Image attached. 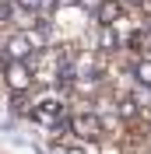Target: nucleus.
<instances>
[{
	"label": "nucleus",
	"instance_id": "2",
	"mask_svg": "<svg viewBox=\"0 0 151 154\" xmlns=\"http://www.w3.org/2000/svg\"><path fill=\"white\" fill-rule=\"evenodd\" d=\"M130 77H133L141 88H151V56L133 53V60H130Z\"/></svg>",
	"mask_w": 151,
	"mask_h": 154
},
{
	"label": "nucleus",
	"instance_id": "5",
	"mask_svg": "<svg viewBox=\"0 0 151 154\" xmlns=\"http://www.w3.org/2000/svg\"><path fill=\"white\" fill-rule=\"evenodd\" d=\"M56 7H77V0H56ZM53 7V11H56Z\"/></svg>",
	"mask_w": 151,
	"mask_h": 154
},
{
	"label": "nucleus",
	"instance_id": "3",
	"mask_svg": "<svg viewBox=\"0 0 151 154\" xmlns=\"http://www.w3.org/2000/svg\"><path fill=\"white\" fill-rule=\"evenodd\" d=\"M11 4L21 11H32V14H42V0H11Z\"/></svg>",
	"mask_w": 151,
	"mask_h": 154
},
{
	"label": "nucleus",
	"instance_id": "4",
	"mask_svg": "<svg viewBox=\"0 0 151 154\" xmlns=\"http://www.w3.org/2000/svg\"><path fill=\"white\" fill-rule=\"evenodd\" d=\"M56 154H85L81 147H56Z\"/></svg>",
	"mask_w": 151,
	"mask_h": 154
},
{
	"label": "nucleus",
	"instance_id": "1",
	"mask_svg": "<svg viewBox=\"0 0 151 154\" xmlns=\"http://www.w3.org/2000/svg\"><path fill=\"white\" fill-rule=\"evenodd\" d=\"M0 74H4V84H7L11 95H25V91H32L35 88V81H32V70L25 60H7L4 67H0Z\"/></svg>",
	"mask_w": 151,
	"mask_h": 154
}]
</instances>
